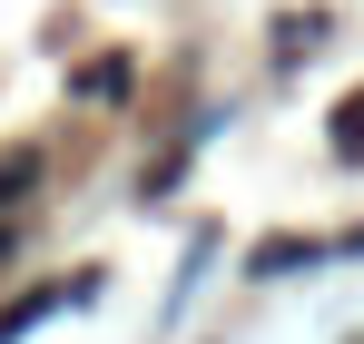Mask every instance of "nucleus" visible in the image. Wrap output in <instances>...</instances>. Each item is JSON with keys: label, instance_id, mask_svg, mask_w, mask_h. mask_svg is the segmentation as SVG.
I'll return each mask as SVG.
<instances>
[{"label": "nucleus", "instance_id": "f257e3e1", "mask_svg": "<svg viewBox=\"0 0 364 344\" xmlns=\"http://www.w3.org/2000/svg\"><path fill=\"white\" fill-rule=\"evenodd\" d=\"M335 148H345V158H364V89L335 109Z\"/></svg>", "mask_w": 364, "mask_h": 344}, {"label": "nucleus", "instance_id": "f03ea898", "mask_svg": "<svg viewBox=\"0 0 364 344\" xmlns=\"http://www.w3.org/2000/svg\"><path fill=\"white\" fill-rule=\"evenodd\" d=\"M296 256H315V246H296V236H266V246H256V276H286Z\"/></svg>", "mask_w": 364, "mask_h": 344}, {"label": "nucleus", "instance_id": "7ed1b4c3", "mask_svg": "<svg viewBox=\"0 0 364 344\" xmlns=\"http://www.w3.org/2000/svg\"><path fill=\"white\" fill-rule=\"evenodd\" d=\"M50 305H60V295H20V305H10V315H0V344H10V335H30V325H40V315H50Z\"/></svg>", "mask_w": 364, "mask_h": 344}, {"label": "nucleus", "instance_id": "20e7f679", "mask_svg": "<svg viewBox=\"0 0 364 344\" xmlns=\"http://www.w3.org/2000/svg\"><path fill=\"white\" fill-rule=\"evenodd\" d=\"M30 177H40V158H30V148H10V158H0V197H20Z\"/></svg>", "mask_w": 364, "mask_h": 344}]
</instances>
